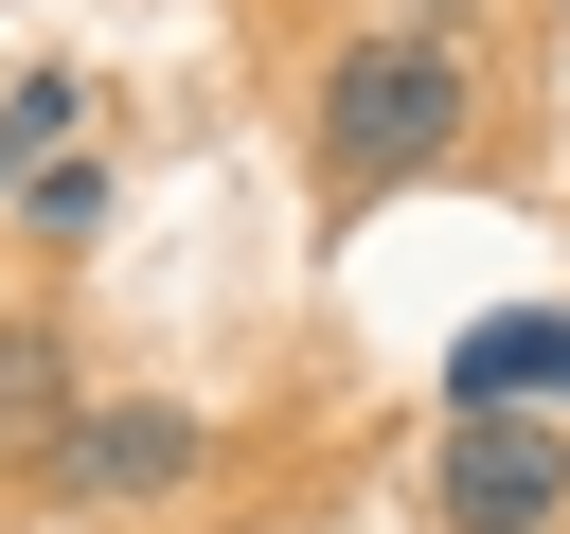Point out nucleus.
<instances>
[{"instance_id": "2", "label": "nucleus", "mask_w": 570, "mask_h": 534, "mask_svg": "<svg viewBox=\"0 0 570 534\" xmlns=\"http://www.w3.org/2000/svg\"><path fill=\"white\" fill-rule=\"evenodd\" d=\"M428 516L445 534H552L570 516V409H445Z\"/></svg>"}, {"instance_id": "5", "label": "nucleus", "mask_w": 570, "mask_h": 534, "mask_svg": "<svg viewBox=\"0 0 570 534\" xmlns=\"http://www.w3.org/2000/svg\"><path fill=\"white\" fill-rule=\"evenodd\" d=\"M53 445H71V374L36 320H0V463H53Z\"/></svg>"}, {"instance_id": "7", "label": "nucleus", "mask_w": 570, "mask_h": 534, "mask_svg": "<svg viewBox=\"0 0 570 534\" xmlns=\"http://www.w3.org/2000/svg\"><path fill=\"white\" fill-rule=\"evenodd\" d=\"M392 18H428V36H445V18H463V0H392Z\"/></svg>"}, {"instance_id": "4", "label": "nucleus", "mask_w": 570, "mask_h": 534, "mask_svg": "<svg viewBox=\"0 0 570 534\" xmlns=\"http://www.w3.org/2000/svg\"><path fill=\"white\" fill-rule=\"evenodd\" d=\"M445 409H570V303L463 320V338H445Z\"/></svg>"}, {"instance_id": "6", "label": "nucleus", "mask_w": 570, "mask_h": 534, "mask_svg": "<svg viewBox=\"0 0 570 534\" xmlns=\"http://www.w3.org/2000/svg\"><path fill=\"white\" fill-rule=\"evenodd\" d=\"M107 196H125V178H107V160H53V178H36V196H18V214H36V231H53V249H89V231H107Z\"/></svg>"}, {"instance_id": "3", "label": "nucleus", "mask_w": 570, "mask_h": 534, "mask_svg": "<svg viewBox=\"0 0 570 534\" xmlns=\"http://www.w3.org/2000/svg\"><path fill=\"white\" fill-rule=\"evenodd\" d=\"M196 463H214V427H196L178 392H107V409H71V445H53L71 498H178Z\"/></svg>"}, {"instance_id": "1", "label": "nucleus", "mask_w": 570, "mask_h": 534, "mask_svg": "<svg viewBox=\"0 0 570 534\" xmlns=\"http://www.w3.org/2000/svg\"><path fill=\"white\" fill-rule=\"evenodd\" d=\"M463 125H481V71H463L445 36H356V53L321 71V178H338V196H392V178L463 160Z\"/></svg>"}]
</instances>
